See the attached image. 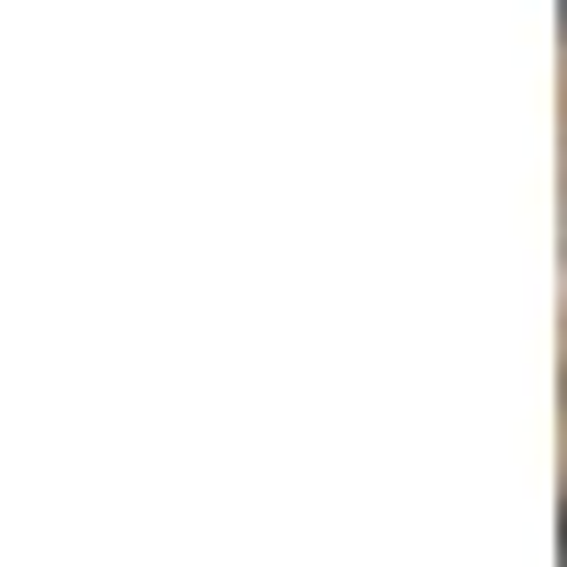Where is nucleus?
<instances>
[{
  "instance_id": "f257e3e1",
  "label": "nucleus",
  "mask_w": 567,
  "mask_h": 567,
  "mask_svg": "<svg viewBox=\"0 0 567 567\" xmlns=\"http://www.w3.org/2000/svg\"><path fill=\"white\" fill-rule=\"evenodd\" d=\"M556 567H567V545H556Z\"/></svg>"
}]
</instances>
